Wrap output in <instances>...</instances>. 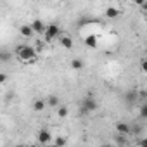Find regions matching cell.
Listing matches in <instances>:
<instances>
[{
  "label": "cell",
  "mask_w": 147,
  "mask_h": 147,
  "mask_svg": "<svg viewBox=\"0 0 147 147\" xmlns=\"http://www.w3.org/2000/svg\"><path fill=\"white\" fill-rule=\"evenodd\" d=\"M14 52L19 57V61H23V62H35L36 61V50L31 45H16Z\"/></svg>",
  "instance_id": "obj_1"
},
{
  "label": "cell",
  "mask_w": 147,
  "mask_h": 147,
  "mask_svg": "<svg viewBox=\"0 0 147 147\" xmlns=\"http://www.w3.org/2000/svg\"><path fill=\"white\" fill-rule=\"evenodd\" d=\"M97 107H99V104H97V100L94 99L92 94H88V95L82 100V104H80V111H82V114H90V113L97 111Z\"/></svg>",
  "instance_id": "obj_2"
},
{
  "label": "cell",
  "mask_w": 147,
  "mask_h": 147,
  "mask_svg": "<svg viewBox=\"0 0 147 147\" xmlns=\"http://www.w3.org/2000/svg\"><path fill=\"white\" fill-rule=\"evenodd\" d=\"M59 35H61V28H59L57 24H45L43 40H45L47 43L52 42V40H55V38H59Z\"/></svg>",
  "instance_id": "obj_3"
},
{
  "label": "cell",
  "mask_w": 147,
  "mask_h": 147,
  "mask_svg": "<svg viewBox=\"0 0 147 147\" xmlns=\"http://www.w3.org/2000/svg\"><path fill=\"white\" fill-rule=\"evenodd\" d=\"M36 138H38L40 144H50V142H52V133H50V130L42 128V130L36 133Z\"/></svg>",
  "instance_id": "obj_4"
},
{
  "label": "cell",
  "mask_w": 147,
  "mask_h": 147,
  "mask_svg": "<svg viewBox=\"0 0 147 147\" xmlns=\"http://www.w3.org/2000/svg\"><path fill=\"white\" fill-rule=\"evenodd\" d=\"M30 26H31L33 33H36V35H43V31H45V23L42 19H35Z\"/></svg>",
  "instance_id": "obj_5"
},
{
  "label": "cell",
  "mask_w": 147,
  "mask_h": 147,
  "mask_svg": "<svg viewBox=\"0 0 147 147\" xmlns=\"http://www.w3.org/2000/svg\"><path fill=\"white\" fill-rule=\"evenodd\" d=\"M125 100H126V104L133 106V104L138 100V92H137V90H126V92H125Z\"/></svg>",
  "instance_id": "obj_6"
},
{
  "label": "cell",
  "mask_w": 147,
  "mask_h": 147,
  "mask_svg": "<svg viewBox=\"0 0 147 147\" xmlns=\"http://www.w3.org/2000/svg\"><path fill=\"white\" fill-rule=\"evenodd\" d=\"M59 43L64 47V49H73V40H71V36H67V35H59Z\"/></svg>",
  "instance_id": "obj_7"
},
{
  "label": "cell",
  "mask_w": 147,
  "mask_h": 147,
  "mask_svg": "<svg viewBox=\"0 0 147 147\" xmlns=\"http://www.w3.org/2000/svg\"><path fill=\"white\" fill-rule=\"evenodd\" d=\"M119 14H121V11L118 7H107L106 9V18L107 19H116V18H119Z\"/></svg>",
  "instance_id": "obj_8"
},
{
  "label": "cell",
  "mask_w": 147,
  "mask_h": 147,
  "mask_svg": "<svg viewBox=\"0 0 147 147\" xmlns=\"http://www.w3.org/2000/svg\"><path fill=\"white\" fill-rule=\"evenodd\" d=\"M116 131L118 133H123V135H130V125L119 121V123H116Z\"/></svg>",
  "instance_id": "obj_9"
},
{
  "label": "cell",
  "mask_w": 147,
  "mask_h": 147,
  "mask_svg": "<svg viewBox=\"0 0 147 147\" xmlns=\"http://www.w3.org/2000/svg\"><path fill=\"white\" fill-rule=\"evenodd\" d=\"M85 45H87V47H90V49H97V47H99L97 36H94V35H88V36L85 38Z\"/></svg>",
  "instance_id": "obj_10"
},
{
  "label": "cell",
  "mask_w": 147,
  "mask_h": 147,
  "mask_svg": "<svg viewBox=\"0 0 147 147\" xmlns=\"http://www.w3.org/2000/svg\"><path fill=\"white\" fill-rule=\"evenodd\" d=\"M45 102H47V106H50V107H57V106L61 104V100H59V97H57L55 94H50Z\"/></svg>",
  "instance_id": "obj_11"
},
{
  "label": "cell",
  "mask_w": 147,
  "mask_h": 147,
  "mask_svg": "<svg viewBox=\"0 0 147 147\" xmlns=\"http://www.w3.org/2000/svg\"><path fill=\"white\" fill-rule=\"evenodd\" d=\"M19 33H21L23 36H26V38L33 36V30H31V26H30V24H23V26L19 28Z\"/></svg>",
  "instance_id": "obj_12"
},
{
  "label": "cell",
  "mask_w": 147,
  "mask_h": 147,
  "mask_svg": "<svg viewBox=\"0 0 147 147\" xmlns=\"http://www.w3.org/2000/svg\"><path fill=\"white\" fill-rule=\"evenodd\" d=\"M47 107V102L45 100H42V99H36L35 102H33V109L36 111V113H40V111H43Z\"/></svg>",
  "instance_id": "obj_13"
},
{
  "label": "cell",
  "mask_w": 147,
  "mask_h": 147,
  "mask_svg": "<svg viewBox=\"0 0 147 147\" xmlns=\"http://www.w3.org/2000/svg\"><path fill=\"white\" fill-rule=\"evenodd\" d=\"M67 114H69V109H67L66 106H61V104H59V106H57V116H59V118H66Z\"/></svg>",
  "instance_id": "obj_14"
},
{
  "label": "cell",
  "mask_w": 147,
  "mask_h": 147,
  "mask_svg": "<svg viewBox=\"0 0 147 147\" xmlns=\"http://www.w3.org/2000/svg\"><path fill=\"white\" fill-rule=\"evenodd\" d=\"M83 66H85V64H83L82 59H73V61H71V67H73V69H78V71H80V69H83Z\"/></svg>",
  "instance_id": "obj_15"
},
{
  "label": "cell",
  "mask_w": 147,
  "mask_h": 147,
  "mask_svg": "<svg viewBox=\"0 0 147 147\" xmlns=\"http://www.w3.org/2000/svg\"><path fill=\"white\" fill-rule=\"evenodd\" d=\"M114 142H116L118 145H125V144H126V135H123V133H118V135L114 137Z\"/></svg>",
  "instance_id": "obj_16"
},
{
  "label": "cell",
  "mask_w": 147,
  "mask_h": 147,
  "mask_svg": "<svg viewBox=\"0 0 147 147\" xmlns=\"http://www.w3.org/2000/svg\"><path fill=\"white\" fill-rule=\"evenodd\" d=\"M11 52L9 50H2V52H0V61H2V62H9L11 61Z\"/></svg>",
  "instance_id": "obj_17"
},
{
  "label": "cell",
  "mask_w": 147,
  "mask_h": 147,
  "mask_svg": "<svg viewBox=\"0 0 147 147\" xmlns=\"http://www.w3.org/2000/svg\"><path fill=\"white\" fill-rule=\"evenodd\" d=\"M140 118H142V119L147 118V102H145V100L140 104Z\"/></svg>",
  "instance_id": "obj_18"
},
{
  "label": "cell",
  "mask_w": 147,
  "mask_h": 147,
  "mask_svg": "<svg viewBox=\"0 0 147 147\" xmlns=\"http://www.w3.org/2000/svg\"><path fill=\"white\" fill-rule=\"evenodd\" d=\"M54 144H55V145H64V144H66V138H62V137H57V138L54 140Z\"/></svg>",
  "instance_id": "obj_19"
},
{
  "label": "cell",
  "mask_w": 147,
  "mask_h": 147,
  "mask_svg": "<svg viewBox=\"0 0 147 147\" xmlns=\"http://www.w3.org/2000/svg\"><path fill=\"white\" fill-rule=\"evenodd\" d=\"M7 78H9V76L5 75V73H0V83H5V82H7Z\"/></svg>",
  "instance_id": "obj_20"
},
{
  "label": "cell",
  "mask_w": 147,
  "mask_h": 147,
  "mask_svg": "<svg viewBox=\"0 0 147 147\" xmlns=\"http://www.w3.org/2000/svg\"><path fill=\"white\" fill-rule=\"evenodd\" d=\"M133 2H135L137 5H140V7H144V5H145V0H133Z\"/></svg>",
  "instance_id": "obj_21"
},
{
  "label": "cell",
  "mask_w": 147,
  "mask_h": 147,
  "mask_svg": "<svg viewBox=\"0 0 147 147\" xmlns=\"http://www.w3.org/2000/svg\"><path fill=\"white\" fill-rule=\"evenodd\" d=\"M61 2H66V0H61Z\"/></svg>",
  "instance_id": "obj_22"
}]
</instances>
